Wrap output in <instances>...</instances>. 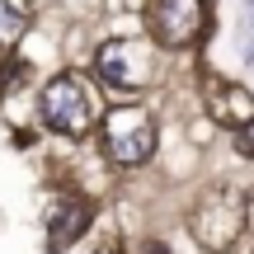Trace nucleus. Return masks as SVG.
<instances>
[{
  "instance_id": "obj_9",
  "label": "nucleus",
  "mask_w": 254,
  "mask_h": 254,
  "mask_svg": "<svg viewBox=\"0 0 254 254\" xmlns=\"http://www.w3.org/2000/svg\"><path fill=\"white\" fill-rule=\"evenodd\" d=\"M236 146H240V155H250V160H254V118H250V123H240Z\"/></svg>"
},
{
  "instance_id": "obj_1",
  "label": "nucleus",
  "mask_w": 254,
  "mask_h": 254,
  "mask_svg": "<svg viewBox=\"0 0 254 254\" xmlns=\"http://www.w3.org/2000/svg\"><path fill=\"white\" fill-rule=\"evenodd\" d=\"M99 118V104H94V90L85 75L62 71L43 85V123L62 136H85Z\"/></svg>"
},
{
  "instance_id": "obj_12",
  "label": "nucleus",
  "mask_w": 254,
  "mask_h": 254,
  "mask_svg": "<svg viewBox=\"0 0 254 254\" xmlns=\"http://www.w3.org/2000/svg\"><path fill=\"white\" fill-rule=\"evenodd\" d=\"M250 9H254V0H250Z\"/></svg>"
},
{
  "instance_id": "obj_8",
  "label": "nucleus",
  "mask_w": 254,
  "mask_h": 254,
  "mask_svg": "<svg viewBox=\"0 0 254 254\" xmlns=\"http://www.w3.org/2000/svg\"><path fill=\"white\" fill-rule=\"evenodd\" d=\"M33 24V5L28 0H0V47H14Z\"/></svg>"
},
{
  "instance_id": "obj_6",
  "label": "nucleus",
  "mask_w": 254,
  "mask_h": 254,
  "mask_svg": "<svg viewBox=\"0 0 254 254\" xmlns=\"http://www.w3.org/2000/svg\"><path fill=\"white\" fill-rule=\"evenodd\" d=\"M90 221H94V207L85 198H57L52 212H47V250L66 254L85 231H90Z\"/></svg>"
},
{
  "instance_id": "obj_7",
  "label": "nucleus",
  "mask_w": 254,
  "mask_h": 254,
  "mask_svg": "<svg viewBox=\"0 0 254 254\" xmlns=\"http://www.w3.org/2000/svg\"><path fill=\"white\" fill-rule=\"evenodd\" d=\"M212 118H221V123H250L254 118V99L245 90H231V85L212 80Z\"/></svg>"
},
{
  "instance_id": "obj_11",
  "label": "nucleus",
  "mask_w": 254,
  "mask_h": 254,
  "mask_svg": "<svg viewBox=\"0 0 254 254\" xmlns=\"http://www.w3.org/2000/svg\"><path fill=\"white\" fill-rule=\"evenodd\" d=\"M250 66H254V52H250Z\"/></svg>"
},
{
  "instance_id": "obj_2",
  "label": "nucleus",
  "mask_w": 254,
  "mask_h": 254,
  "mask_svg": "<svg viewBox=\"0 0 254 254\" xmlns=\"http://www.w3.org/2000/svg\"><path fill=\"white\" fill-rule=\"evenodd\" d=\"M104 155H109L113 165H123V170H132V165H146L155 151V118L141 109V104H123V109H113L109 118H104Z\"/></svg>"
},
{
  "instance_id": "obj_4",
  "label": "nucleus",
  "mask_w": 254,
  "mask_h": 254,
  "mask_svg": "<svg viewBox=\"0 0 254 254\" xmlns=\"http://www.w3.org/2000/svg\"><path fill=\"white\" fill-rule=\"evenodd\" d=\"M146 24L160 47H193L207 28V0H151Z\"/></svg>"
},
{
  "instance_id": "obj_10",
  "label": "nucleus",
  "mask_w": 254,
  "mask_h": 254,
  "mask_svg": "<svg viewBox=\"0 0 254 254\" xmlns=\"http://www.w3.org/2000/svg\"><path fill=\"white\" fill-rule=\"evenodd\" d=\"M146 254H170V250H165L160 240H146Z\"/></svg>"
},
{
  "instance_id": "obj_5",
  "label": "nucleus",
  "mask_w": 254,
  "mask_h": 254,
  "mask_svg": "<svg viewBox=\"0 0 254 254\" xmlns=\"http://www.w3.org/2000/svg\"><path fill=\"white\" fill-rule=\"evenodd\" d=\"M240 226H245V202H240L236 193H217V198H207L198 212H193V231H198V240L207 250L236 245Z\"/></svg>"
},
{
  "instance_id": "obj_3",
  "label": "nucleus",
  "mask_w": 254,
  "mask_h": 254,
  "mask_svg": "<svg viewBox=\"0 0 254 254\" xmlns=\"http://www.w3.org/2000/svg\"><path fill=\"white\" fill-rule=\"evenodd\" d=\"M94 71H99V80L113 94H141L151 85V75H155V57L146 52V43L118 38V43H104L94 52Z\"/></svg>"
}]
</instances>
